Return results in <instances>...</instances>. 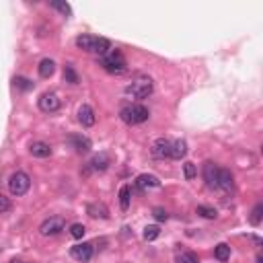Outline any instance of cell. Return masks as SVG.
Returning a JSON list of instances; mask_svg holds the SVG:
<instances>
[{
	"mask_svg": "<svg viewBox=\"0 0 263 263\" xmlns=\"http://www.w3.org/2000/svg\"><path fill=\"white\" fill-rule=\"evenodd\" d=\"M150 117V111L144 107V105H126L121 107L119 111V119L128 126H138V124H144V121Z\"/></svg>",
	"mask_w": 263,
	"mask_h": 263,
	"instance_id": "1",
	"label": "cell"
},
{
	"mask_svg": "<svg viewBox=\"0 0 263 263\" xmlns=\"http://www.w3.org/2000/svg\"><path fill=\"white\" fill-rule=\"evenodd\" d=\"M152 91H154V84H152V80H150L148 76H140V78L132 80V82L126 86V89H124L126 97H132V99H138V101H142V99L150 97Z\"/></svg>",
	"mask_w": 263,
	"mask_h": 263,
	"instance_id": "2",
	"label": "cell"
},
{
	"mask_svg": "<svg viewBox=\"0 0 263 263\" xmlns=\"http://www.w3.org/2000/svg\"><path fill=\"white\" fill-rule=\"evenodd\" d=\"M101 66L105 72H109V74H121V72H126V58L124 54H121L119 49H113L109 51L107 56H103L101 58Z\"/></svg>",
	"mask_w": 263,
	"mask_h": 263,
	"instance_id": "3",
	"label": "cell"
},
{
	"mask_svg": "<svg viewBox=\"0 0 263 263\" xmlns=\"http://www.w3.org/2000/svg\"><path fill=\"white\" fill-rule=\"evenodd\" d=\"M31 187V177L25 173V171H14L10 177H8V189L12 196H25Z\"/></svg>",
	"mask_w": 263,
	"mask_h": 263,
	"instance_id": "4",
	"label": "cell"
},
{
	"mask_svg": "<svg viewBox=\"0 0 263 263\" xmlns=\"http://www.w3.org/2000/svg\"><path fill=\"white\" fill-rule=\"evenodd\" d=\"M62 231H66V220L62 216H51V218L43 220L41 226H39V233L43 237H56Z\"/></svg>",
	"mask_w": 263,
	"mask_h": 263,
	"instance_id": "5",
	"label": "cell"
},
{
	"mask_svg": "<svg viewBox=\"0 0 263 263\" xmlns=\"http://www.w3.org/2000/svg\"><path fill=\"white\" fill-rule=\"evenodd\" d=\"M37 105H39V109H41L43 113H54V111L60 109L62 101H60V97H58L56 93H43V95L39 97Z\"/></svg>",
	"mask_w": 263,
	"mask_h": 263,
	"instance_id": "6",
	"label": "cell"
},
{
	"mask_svg": "<svg viewBox=\"0 0 263 263\" xmlns=\"http://www.w3.org/2000/svg\"><path fill=\"white\" fill-rule=\"evenodd\" d=\"M150 154L154 159H171V142L165 138H156L150 146Z\"/></svg>",
	"mask_w": 263,
	"mask_h": 263,
	"instance_id": "7",
	"label": "cell"
},
{
	"mask_svg": "<svg viewBox=\"0 0 263 263\" xmlns=\"http://www.w3.org/2000/svg\"><path fill=\"white\" fill-rule=\"evenodd\" d=\"M93 245L91 243H78V245H74L72 249H70V255H72L76 261H82V263H86V261H91L93 259Z\"/></svg>",
	"mask_w": 263,
	"mask_h": 263,
	"instance_id": "8",
	"label": "cell"
},
{
	"mask_svg": "<svg viewBox=\"0 0 263 263\" xmlns=\"http://www.w3.org/2000/svg\"><path fill=\"white\" fill-rule=\"evenodd\" d=\"M218 173L220 169L214 165V163H204V169H202V175H204V181L210 189H218Z\"/></svg>",
	"mask_w": 263,
	"mask_h": 263,
	"instance_id": "9",
	"label": "cell"
},
{
	"mask_svg": "<svg viewBox=\"0 0 263 263\" xmlns=\"http://www.w3.org/2000/svg\"><path fill=\"white\" fill-rule=\"evenodd\" d=\"M78 121L82 124V128L95 126L97 115H95V109L91 107V105H80V107H78Z\"/></svg>",
	"mask_w": 263,
	"mask_h": 263,
	"instance_id": "10",
	"label": "cell"
},
{
	"mask_svg": "<svg viewBox=\"0 0 263 263\" xmlns=\"http://www.w3.org/2000/svg\"><path fill=\"white\" fill-rule=\"evenodd\" d=\"M136 187L140 191H146V189H156V187H161V181L154 177V175H148V173H142V175H138L136 177Z\"/></svg>",
	"mask_w": 263,
	"mask_h": 263,
	"instance_id": "11",
	"label": "cell"
},
{
	"mask_svg": "<svg viewBox=\"0 0 263 263\" xmlns=\"http://www.w3.org/2000/svg\"><path fill=\"white\" fill-rule=\"evenodd\" d=\"M218 189H222L224 194H231L235 189V177L229 169H220L218 173Z\"/></svg>",
	"mask_w": 263,
	"mask_h": 263,
	"instance_id": "12",
	"label": "cell"
},
{
	"mask_svg": "<svg viewBox=\"0 0 263 263\" xmlns=\"http://www.w3.org/2000/svg\"><path fill=\"white\" fill-rule=\"evenodd\" d=\"M68 142L72 144V148L76 150V152H89L91 148H93V142L86 136H82V134H74V136H70L68 138Z\"/></svg>",
	"mask_w": 263,
	"mask_h": 263,
	"instance_id": "13",
	"label": "cell"
},
{
	"mask_svg": "<svg viewBox=\"0 0 263 263\" xmlns=\"http://www.w3.org/2000/svg\"><path fill=\"white\" fill-rule=\"evenodd\" d=\"M111 165V159H109V154L107 152H99V154H95L93 159H91V163H89V169L91 171H105Z\"/></svg>",
	"mask_w": 263,
	"mask_h": 263,
	"instance_id": "14",
	"label": "cell"
},
{
	"mask_svg": "<svg viewBox=\"0 0 263 263\" xmlns=\"http://www.w3.org/2000/svg\"><path fill=\"white\" fill-rule=\"evenodd\" d=\"M86 214H89L91 218H101V220H107L109 218V210L105 204H89L86 206Z\"/></svg>",
	"mask_w": 263,
	"mask_h": 263,
	"instance_id": "15",
	"label": "cell"
},
{
	"mask_svg": "<svg viewBox=\"0 0 263 263\" xmlns=\"http://www.w3.org/2000/svg\"><path fill=\"white\" fill-rule=\"evenodd\" d=\"M185 154H187V142L185 140H175V142H171V159L181 161Z\"/></svg>",
	"mask_w": 263,
	"mask_h": 263,
	"instance_id": "16",
	"label": "cell"
},
{
	"mask_svg": "<svg viewBox=\"0 0 263 263\" xmlns=\"http://www.w3.org/2000/svg\"><path fill=\"white\" fill-rule=\"evenodd\" d=\"M109 49H111V41L107 37H95V41H93V54H99L103 58V56L109 54Z\"/></svg>",
	"mask_w": 263,
	"mask_h": 263,
	"instance_id": "17",
	"label": "cell"
},
{
	"mask_svg": "<svg viewBox=\"0 0 263 263\" xmlns=\"http://www.w3.org/2000/svg\"><path fill=\"white\" fill-rule=\"evenodd\" d=\"M31 154L33 156H37V159H47V156L51 154V146L47 142H33L31 144Z\"/></svg>",
	"mask_w": 263,
	"mask_h": 263,
	"instance_id": "18",
	"label": "cell"
},
{
	"mask_svg": "<svg viewBox=\"0 0 263 263\" xmlns=\"http://www.w3.org/2000/svg\"><path fill=\"white\" fill-rule=\"evenodd\" d=\"M54 72H56V62H54V60L45 58V60L39 62V76H41V78H49Z\"/></svg>",
	"mask_w": 263,
	"mask_h": 263,
	"instance_id": "19",
	"label": "cell"
},
{
	"mask_svg": "<svg viewBox=\"0 0 263 263\" xmlns=\"http://www.w3.org/2000/svg\"><path fill=\"white\" fill-rule=\"evenodd\" d=\"M130 202H132V187L130 185H121V189H119V206H121V210H128Z\"/></svg>",
	"mask_w": 263,
	"mask_h": 263,
	"instance_id": "20",
	"label": "cell"
},
{
	"mask_svg": "<svg viewBox=\"0 0 263 263\" xmlns=\"http://www.w3.org/2000/svg\"><path fill=\"white\" fill-rule=\"evenodd\" d=\"M93 41H95V37H91V35H78L76 47L82 49V51H93Z\"/></svg>",
	"mask_w": 263,
	"mask_h": 263,
	"instance_id": "21",
	"label": "cell"
},
{
	"mask_svg": "<svg viewBox=\"0 0 263 263\" xmlns=\"http://www.w3.org/2000/svg\"><path fill=\"white\" fill-rule=\"evenodd\" d=\"M214 257H216L218 261H229V257H231V247H229L226 243L216 245V247H214Z\"/></svg>",
	"mask_w": 263,
	"mask_h": 263,
	"instance_id": "22",
	"label": "cell"
},
{
	"mask_svg": "<svg viewBox=\"0 0 263 263\" xmlns=\"http://www.w3.org/2000/svg\"><path fill=\"white\" fill-rule=\"evenodd\" d=\"M64 80L70 82V84H78V82H80V78H78V74H76V70L70 66V64L64 66Z\"/></svg>",
	"mask_w": 263,
	"mask_h": 263,
	"instance_id": "23",
	"label": "cell"
},
{
	"mask_svg": "<svg viewBox=\"0 0 263 263\" xmlns=\"http://www.w3.org/2000/svg\"><path fill=\"white\" fill-rule=\"evenodd\" d=\"M12 84H14V89H19V91H31L33 89V82L29 78H25V76H14Z\"/></svg>",
	"mask_w": 263,
	"mask_h": 263,
	"instance_id": "24",
	"label": "cell"
},
{
	"mask_svg": "<svg viewBox=\"0 0 263 263\" xmlns=\"http://www.w3.org/2000/svg\"><path fill=\"white\" fill-rule=\"evenodd\" d=\"M196 212H198L202 218H208V220H214V218L218 216L216 208H210V206H198V208H196Z\"/></svg>",
	"mask_w": 263,
	"mask_h": 263,
	"instance_id": "25",
	"label": "cell"
},
{
	"mask_svg": "<svg viewBox=\"0 0 263 263\" xmlns=\"http://www.w3.org/2000/svg\"><path fill=\"white\" fill-rule=\"evenodd\" d=\"M261 216H263V204H255V208L251 210L249 222H251L253 226H259V224H261Z\"/></svg>",
	"mask_w": 263,
	"mask_h": 263,
	"instance_id": "26",
	"label": "cell"
},
{
	"mask_svg": "<svg viewBox=\"0 0 263 263\" xmlns=\"http://www.w3.org/2000/svg\"><path fill=\"white\" fill-rule=\"evenodd\" d=\"M159 235H161V229L156 224H150V226H146L144 229V233H142V237H144V241H154V239H159Z\"/></svg>",
	"mask_w": 263,
	"mask_h": 263,
	"instance_id": "27",
	"label": "cell"
},
{
	"mask_svg": "<svg viewBox=\"0 0 263 263\" xmlns=\"http://www.w3.org/2000/svg\"><path fill=\"white\" fill-rule=\"evenodd\" d=\"M177 263H200L198 255L196 253H191V251H183L177 255Z\"/></svg>",
	"mask_w": 263,
	"mask_h": 263,
	"instance_id": "28",
	"label": "cell"
},
{
	"mask_svg": "<svg viewBox=\"0 0 263 263\" xmlns=\"http://www.w3.org/2000/svg\"><path fill=\"white\" fill-rule=\"evenodd\" d=\"M84 233H86V226H84V224H80V222H74L72 226H70V235H72L74 239H82V237H84Z\"/></svg>",
	"mask_w": 263,
	"mask_h": 263,
	"instance_id": "29",
	"label": "cell"
},
{
	"mask_svg": "<svg viewBox=\"0 0 263 263\" xmlns=\"http://www.w3.org/2000/svg\"><path fill=\"white\" fill-rule=\"evenodd\" d=\"M183 175H185V179L191 181V179H196V175H198V169L194 163H185L183 165Z\"/></svg>",
	"mask_w": 263,
	"mask_h": 263,
	"instance_id": "30",
	"label": "cell"
},
{
	"mask_svg": "<svg viewBox=\"0 0 263 263\" xmlns=\"http://www.w3.org/2000/svg\"><path fill=\"white\" fill-rule=\"evenodd\" d=\"M10 208H12L10 200H8L6 196H2V194H0V214H6V212H10Z\"/></svg>",
	"mask_w": 263,
	"mask_h": 263,
	"instance_id": "31",
	"label": "cell"
},
{
	"mask_svg": "<svg viewBox=\"0 0 263 263\" xmlns=\"http://www.w3.org/2000/svg\"><path fill=\"white\" fill-rule=\"evenodd\" d=\"M152 216H154V220H159V222H165L169 218V214H167L165 208H154L152 210Z\"/></svg>",
	"mask_w": 263,
	"mask_h": 263,
	"instance_id": "32",
	"label": "cell"
},
{
	"mask_svg": "<svg viewBox=\"0 0 263 263\" xmlns=\"http://www.w3.org/2000/svg\"><path fill=\"white\" fill-rule=\"evenodd\" d=\"M51 8L60 10L62 14H70V12H72V8H70V4H66V2H51Z\"/></svg>",
	"mask_w": 263,
	"mask_h": 263,
	"instance_id": "33",
	"label": "cell"
},
{
	"mask_svg": "<svg viewBox=\"0 0 263 263\" xmlns=\"http://www.w3.org/2000/svg\"><path fill=\"white\" fill-rule=\"evenodd\" d=\"M10 263H25V261H16V259H14V261H10Z\"/></svg>",
	"mask_w": 263,
	"mask_h": 263,
	"instance_id": "34",
	"label": "cell"
}]
</instances>
